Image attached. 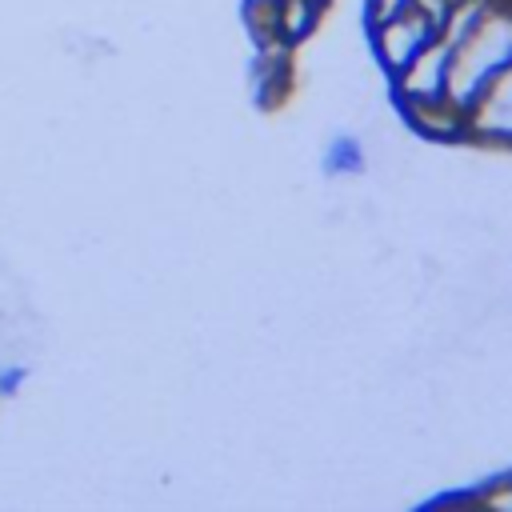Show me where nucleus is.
Wrapping results in <instances>:
<instances>
[{"mask_svg": "<svg viewBox=\"0 0 512 512\" xmlns=\"http://www.w3.org/2000/svg\"><path fill=\"white\" fill-rule=\"evenodd\" d=\"M512 64V16L476 20V28H464V44L448 60V92L464 104H472L492 76H500Z\"/></svg>", "mask_w": 512, "mask_h": 512, "instance_id": "obj_1", "label": "nucleus"}, {"mask_svg": "<svg viewBox=\"0 0 512 512\" xmlns=\"http://www.w3.org/2000/svg\"><path fill=\"white\" fill-rule=\"evenodd\" d=\"M436 24L440 20H428L416 8H400L396 16L380 20V28H376V52H380V60L392 72H400L420 48H428L436 40Z\"/></svg>", "mask_w": 512, "mask_h": 512, "instance_id": "obj_2", "label": "nucleus"}, {"mask_svg": "<svg viewBox=\"0 0 512 512\" xmlns=\"http://www.w3.org/2000/svg\"><path fill=\"white\" fill-rule=\"evenodd\" d=\"M476 100H484V112H488L484 124H488V132L512 140V64L500 76H492Z\"/></svg>", "mask_w": 512, "mask_h": 512, "instance_id": "obj_3", "label": "nucleus"}, {"mask_svg": "<svg viewBox=\"0 0 512 512\" xmlns=\"http://www.w3.org/2000/svg\"><path fill=\"white\" fill-rule=\"evenodd\" d=\"M356 144L352 140H340V144H332V168H356L360 160H356Z\"/></svg>", "mask_w": 512, "mask_h": 512, "instance_id": "obj_4", "label": "nucleus"}]
</instances>
